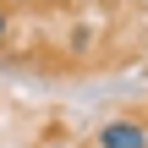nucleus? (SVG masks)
<instances>
[{
	"mask_svg": "<svg viewBox=\"0 0 148 148\" xmlns=\"http://www.w3.org/2000/svg\"><path fill=\"white\" fill-rule=\"evenodd\" d=\"M93 148H148V121L137 115H115L93 132Z\"/></svg>",
	"mask_w": 148,
	"mask_h": 148,
	"instance_id": "nucleus-1",
	"label": "nucleus"
},
{
	"mask_svg": "<svg viewBox=\"0 0 148 148\" xmlns=\"http://www.w3.org/2000/svg\"><path fill=\"white\" fill-rule=\"evenodd\" d=\"M5 38H11V11L0 5V49H5Z\"/></svg>",
	"mask_w": 148,
	"mask_h": 148,
	"instance_id": "nucleus-2",
	"label": "nucleus"
}]
</instances>
